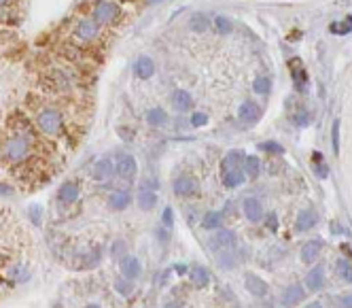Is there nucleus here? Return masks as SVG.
<instances>
[{
    "instance_id": "f257e3e1",
    "label": "nucleus",
    "mask_w": 352,
    "mask_h": 308,
    "mask_svg": "<svg viewBox=\"0 0 352 308\" xmlns=\"http://www.w3.org/2000/svg\"><path fill=\"white\" fill-rule=\"evenodd\" d=\"M28 153H30V140H28V136H23V134H15V136H11L4 143V155L13 164L23 162V159L28 157Z\"/></svg>"
},
{
    "instance_id": "f03ea898",
    "label": "nucleus",
    "mask_w": 352,
    "mask_h": 308,
    "mask_svg": "<svg viewBox=\"0 0 352 308\" xmlns=\"http://www.w3.org/2000/svg\"><path fill=\"white\" fill-rule=\"evenodd\" d=\"M62 113L60 111H55V108H45V111L38 113V117H36V126H38V130H41L43 134H47V136H53V134L60 132V128H62Z\"/></svg>"
},
{
    "instance_id": "7ed1b4c3",
    "label": "nucleus",
    "mask_w": 352,
    "mask_h": 308,
    "mask_svg": "<svg viewBox=\"0 0 352 308\" xmlns=\"http://www.w3.org/2000/svg\"><path fill=\"white\" fill-rule=\"evenodd\" d=\"M172 189H174V194L178 198H191L200 191V183L191 175H178L174 179V183H172Z\"/></svg>"
},
{
    "instance_id": "20e7f679",
    "label": "nucleus",
    "mask_w": 352,
    "mask_h": 308,
    "mask_svg": "<svg viewBox=\"0 0 352 308\" xmlns=\"http://www.w3.org/2000/svg\"><path fill=\"white\" fill-rule=\"evenodd\" d=\"M119 17V4L113 0H100L94 6V19L98 24H111Z\"/></svg>"
},
{
    "instance_id": "39448f33",
    "label": "nucleus",
    "mask_w": 352,
    "mask_h": 308,
    "mask_svg": "<svg viewBox=\"0 0 352 308\" xmlns=\"http://www.w3.org/2000/svg\"><path fill=\"white\" fill-rule=\"evenodd\" d=\"M115 170H117V175L123 179V181H132V179L136 177V172H138L136 157L130 155V153H121V155L117 157V164H115Z\"/></svg>"
},
{
    "instance_id": "423d86ee",
    "label": "nucleus",
    "mask_w": 352,
    "mask_h": 308,
    "mask_svg": "<svg viewBox=\"0 0 352 308\" xmlns=\"http://www.w3.org/2000/svg\"><path fill=\"white\" fill-rule=\"evenodd\" d=\"M98 34H100V24L95 22V19H81V22L76 24V28H74V36L79 38V41H83V43L94 41Z\"/></svg>"
},
{
    "instance_id": "0eeeda50",
    "label": "nucleus",
    "mask_w": 352,
    "mask_h": 308,
    "mask_svg": "<svg viewBox=\"0 0 352 308\" xmlns=\"http://www.w3.org/2000/svg\"><path fill=\"white\" fill-rule=\"evenodd\" d=\"M261 115H263V111H261V106L255 100L242 102L238 108V117H240V121H244V124H257L261 119Z\"/></svg>"
},
{
    "instance_id": "6e6552de",
    "label": "nucleus",
    "mask_w": 352,
    "mask_h": 308,
    "mask_svg": "<svg viewBox=\"0 0 352 308\" xmlns=\"http://www.w3.org/2000/svg\"><path fill=\"white\" fill-rule=\"evenodd\" d=\"M210 247L212 249H232L235 247V234L232 230H216V234L210 238Z\"/></svg>"
},
{
    "instance_id": "1a4fd4ad",
    "label": "nucleus",
    "mask_w": 352,
    "mask_h": 308,
    "mask_svg": "<svg viewBox=\"0 0 352 308\" xmlns=\"http://www.w3.org/2000/svg\"><path fill=\"white\" fill-rule=\"evenodd\" d=\"M244 285H246V289L253 293L255 298H263L267 291H270V287H267V283L261 277H257V274H251L248 272L246 277H244Z\"/></svg>"
},
{
    "instance_id": "9d476101",
    "label": "nucleus",
    "mask_w": 352,
    "mask_h": 308,
    "mask_svg": "<svg viewBox=\"0 0 352 308\" xmlns=\"http://www.w3.org/2000/svg\"><path fill=\"white\" fill-rule=\"evenodd\" d=\"M140 272H142V266H140L138 257H134V255H125V257H121V274H123L125 279H138Z\"/></svg>"
},
{
    "instance_id": "9b49d317",
    "label": "nucleus",
    "mask_w": 352,
    "mask_h": 308,
    "mask_svg": "<svg viewBox=\"0 0 352 308\" xmlns=\"http://www.w3.org/2000/svg\"><path fill=\"white\" fill-rule=\"evenodd\" d=\"M153 73H155V64H153V60L149 55H140L136 60V64H134V75H136L138 79L146 81L153 77Z\"/></svg>"
},
{
    "instance_id": "f8f14e48",
    "label": "nucleus",
    "mask_w": 352,
    "mask_h": 308,
    "mask_svg": "<svg viewBox=\"0 0 352 308\" xmlns=\"http://www.w3.org/2000/svg\"><path fill=\"white\" fill-rule=\"evenodd\" d=\"M242 208H244V215H246L248 221L257 223V221L263 219V206H261V202L257 198H246V200L242 202Z\"/></svg>"
},
{
    "instance_id": "ddd939ff",
    "label": "nucleus",
    "mask_w": 352,
    "mask_h": 308,
    "mask_svg": "<svg viewBox=\"0 0 352 308\" xmlns=\"http://www.w3.org/2000/svg\"><path fill=\"white\" fill-rule=\"evenodd\" d=\"M318 223V213L314 208H304L302 213L297 215V223H295V228L299 230V232H308V230H312Z\"/></svg>"
},
{
    "instance_id": "4468645a",
    "label": "nucleus",
    "mask_w": 352,
    "mask_h": 308,
    "mask_svg": "<svg viewBox=\"0 0 352 308\" xmlns=\"http://www.w3.org/2000/svg\"><path fill=\"white\" fill-rule=\"evenodd\" d=\"M76 198H79V185L74 181H66L57 189V200L62 204H72V202H76Z\"/></svg>"
},
{
    "instance_id": "2eb2a0df",
    "label": "nucleus",
    "mask_w": 352,
    "mask_h": 308,
    "mask_svg": "<svg viewBox=\"0 0 352 308\" xmlns=\"http://www.w3.org/2000/svg\"><path fill=\"white\" fill-rule=\"evenodd\" d=\"M130 202H132V198H130V191L127 189H115L111 198H108V206L113 210H123L130 206Z\"/></svg>"
},
{
    "instance_id": "dca6fc26",
    "label": "nucleus",
    "mask_w": 352,
    "mask_h": 308,
    "mask_svg": "<svg viewBox=\"0 0 352 308\" xmlns=\"http://www.w3.org/2000/svg\"><path fill=\"white\" fill-rule=\"evenodd\" d=\"M172 104H174L178 113H185L193 106V98H191V94L187 89H176V92L172 94Z\"/></svg>"
},
{
    "instance_id": "f3484780",
    "label": "nucleus",
    "mask_w": 352,
    "mask_h": 308,
    "mask_svg": "<svg viewBox=\"0 0 352 308\" xmlns=\"http://www.w3.org/2000/svg\"><path fill=\"white\" fill-rule=\"evenodd\" d=\"M321 249H323V240H321V238H312V240H308V242H305V245L302 247V259L305 261V264H312V261L318 257Z\"/></svg>"
},
{
    "instance_id": "a211bd4d",
    "label": "nucleus",
    "mask_w": 352,
    "mask_h": 308,
    "mask_svg": "<svg viewBox=\"0 0 352 308\" xmlns=\"http://www.w3.org/2000/svg\"><path fill=\"white\" fill-rule=\"evenodd\" d=\"M246 181V175H244V168H234V170H227L223 172V185L227 189H235L240 187L242 183Z\"/></svg>"
},
{
    "instance_id": "6ab92c4d",
    "label": "nucleus",
    "mask_w": 352,
    "mask_h": 308,
    "mask_svg": "<svg viewBox=\"0 0 352 308\" xmlns=\"http://www.w3.org/2000/svg\"><path fill=\"white\" fill-rule=\"evenodd\" d=\"M304 296H305V289L299 283H295V285L286 287V291L282 293V302H284V306H297L304 300Z\"/></svg>"
},
{
    "instance_id": "aec40b11",
    "label": "nucleus",
    "mask_w": 352,
    "mask_h": 308,
    "mask_svg": "<svg viewBox=\"0 0 352 308\" xmlns=\"http://www.w3.org/2000/svg\"><path fill=\"white\" fill-rule=\"evenodd\" d=\"M323 285H325V270H323V266L312 268V270L308 272V277H305V287H308L310 291H318Z\"/></svg>"
},
{
    "instance_id": "412c9836",
    "label": "nucleus",
    "mask_w": 352,
    "mask_h": 308,
    "mask_svg": "<svg viewBox=\"0 0 352 308\" xmlns=\"http://www.w3.org/2000/svg\"><path fill=\"white\" fill-rule=\"evenodd\" d=\"M113 164H111V159H98V162L94 164V172H92V177L95 179V181H106V179H111L113 177Z\"/></svg>"
},
{
    "instance_id": "4be33fe9",
    "label": "nucleus",
    "mask_w": 352,
    "mask_h": 308,
    "mask_svg": "<svg viewBox=\"0 0 352 308\" xmlns=\"http://www.w3.org/2000/svg\"><path fill=\"white\" fill-rule=\"evenodd\" d=\"M240 164H244V153L242 151H229L221 162V175L227 170H234V168H242Z\"/></svg>"
},
{
    "instance_id": "5701e85b",
    "label": "nucleus",
    "mask_w": 352,
    "mask_h": 308,
    "mask_svg": "<svg viewBox=\"0 0 352 308\" xmlns=\"http://www.w3.org/2000/svg\"><path fill=\"white\" fill-rule=\"evenodd\" d=\"M138 206L142 210H151L157 206V194L153 189H146V187H140L138 191Z\"/></svg>"
},
{
    "instance_id": "b1692460",
    "label": "nucleus",
    "mask_w": 352,
    "mask_h": 308,
    "mask_svg": "<svg viewBox=\"0 0 352 308\" xmlns=\"http://www.w3.org/2000/svg\"><path fill=\"white\" fill-rule=\"evenodd\" d=\"M146 121H149V126H153V128H162L168 124V113H165L162 106H153L146 111Z\"/></svg>"
},
{
    "instance_id": "393cba45",
    "label": "nucleus",
    "mask_w": 352,
    "mask_h": 308,
    "mask_svg": "<svg viewBox=\"0 0 352 308\" xmlns=\"http://www.w3.org/2000/svg\"><path fill=\"white\" fill-rule=\"evenodd\" d=\"M189 277H191V283H193L195 287H206L210 283V274H208L206 268H202V266L191 268Z\"/></svg>"
},
{
    "instance_id": "a878e982",
    "label": "nucleus",
    "mask_w": 352,
    "mask_h": 308,
    "mask_svg": "<svg viewBox=\"0 0 352 308\" xmlns=\"http://www.w3.org/2000/svg\"><path fill=\"white\" fill-rule=\"evenodd\" d=\"M289 66L293 68L291 73H293V81H295V85H297V89H304L302 85H305V70H304V64L297 60H291L289 62Z\"/></svg>"
},
{
    "instance_id": "bb28decb",
    "label": "nucleus",
    "mask_w": 352,
    "mask_h": 308,
    "mask_svg": "<svg viewBox=\"0 0 352 308\" xmlns=\"http://www.w3.org/2000/svg\"><path fill=\"white\" fill-rule=\"evenodd\" d=\"M261 172V162L257 155H246L244 157V175L251 179H257Z\"/></svg>"
},
{
    "instance_id": "cd10ccee",
    "label": "nucleus",
    "mask_w": 352,
    "mask_h": 308,
    "mask_svg": "<svg viewBox=\"0 0 352 308\" xmlns=\"http://www.w3.org/2000/svg\"><path fill=\"white\" fill-rule=\"evenodd\" d=\"M221 223H223V215L216 213V210H208L202 219V226L206 230H221Z\"/></svg>"
},
{
    "instance_id": "c85d7f7f",
    "label": "nucleus",
    "mask_w": 352,
    "mask_h": 308,
    "mask_svg": "<svg viewBox=\"0 0 352 308\" xmlns=\"http://www.w3.org/2000/svg\"><path fill=\"white\" fill-rule=\"evenodd\" d=\"M335 268H337V274L344 279V281H348V283H352V261L350 259H344L340 257L335 261Z\"/></svg>"
},
{
    "instance_id": "c756f323",
    "label": "nucleus",
    "mask_w": 352,
    "mask_h": 308,
    "mask_svg": "<svg viewBox=\"0 0 352 308\" xmlns=\"http://www.w3.org/2000/svg\"><path fill=\"white\" fill-rule=\"evenodd\" d=\"M214 28H216V32H219L221 36H227V34H232V32H234V24L229 22L227 17L216 15L214 17Z\"/></svg>"
},
{
    "instance_id": "7c9ffc66",
    "label": "nucleus",
    "mask_w": 352,
    "mask_h": 308,
    "mask_svg": "<svg viewBox=\"0 0 352 308\" xmlns=\"http://www.w3.org/2000/svg\"><path fill=\"white\" fill-rule=\"evenodd\" d=\"M253 89H255V94H261V96L270 94V89H272L270 77H257V79L253 81Z\"/></svg>"
},
{
    "instance_id": "2f4dec72",
    "label": "nucleus",
    "mask_w": 352,
    "mask_h": 308,
    "mask_svg": "<svg viewBox=\"0 0 352 308\" xmlns=\"http://www.w3.org/2000/svg\"><path fill=\"white\" fill-rule=\"evenodd\" d=\"M115 289H117L121 296H130V293L134 291V285H132L130 279H125L123 274H121V277L115 279Z\"/></svg>"
},
{
    "instance_id": "473e14b6",
    "label": "nucleus",
    "mask_w": 352,
    "mask_h": 308,
    "mask_svg": "<svg viewBox=\"0 0 352 308\" xmlns=\"http://www.w3.org/2000/svg\"><path fill=\"white\" fill-rule=\"evenodd\" d=\"M208 28V17L204 13H197V15L191 17V30L193 32H206Z\"/></svg>"
},
{
    "instance_id": "72a5a7b5",
    "label": "nucleus",
    "mask_w": 352,
    "mask_h": 308,
    "mask_svg": "<svg viewBox=\"0 0 352 308\" xmlns=\"http://www.w3.org/2000/svg\"><path fill=\"white\" fill-rule=\"evenodd\" d=\"M259 149L265 151L267 155H282V153H284V147L278 145V143H274V140H270V143H261Z\"/></svg>"
},
{
    "instance_id": "f704fd0d",
    "label": "nucleus",
    "mask_w": 352,
    "mask_h": 308,
    "mask_svg": "<svg viewBox=\"0 0 352 308\" xmlns=\"http://www.w3.org/2000/svg\"><path fill=\"white\" fill-rule=\"evenodd\" d=\"M329 30L333 32V34H348V32L352 30V17H346L342 24H331Z\"/></svg>"
},
{
    "instance_id": "c9c22d12",
    "label": "nucleus",
    "mask_w": 352,
    "mask_h": 308,
    "mask_svg": "<svg viewBox=\"0 0 352 308\" xmlns=\"http://www.w3.org/2000/svg\"><path fill=\"white\" fill-rule=\"evenodd\" d=\"M331 145H333L335 155L340 153V119L333 121V128H331Z\"/></svg>"
},
{
    "instance_id": "e433bc0d",
    "label": "nucleus",
    "mask_w": 352,
    "mask_h": 308,
    "mask_svg": "<svg viewBox=\"0 0 352 308\" xmlns=\"http://www.w3.org/2000/svg\"><path fill=\"white\" fill-rule=\"evenodd\" d=\"M216 261H219V266L221 268H234L235 266V259H234V255L225 251V253H221L219 257H216Z\"/></svg>"
},
{
    "instance_id": "4c0bfd02",
    "label": "nucleus",
    "mask_w": 352,
    "mask_h": 308,
    "mask_svg": "<svg viewBox=\"0 0 352 308\" xmlns=\"http://www.w3.org/2000/svg\"><path fill=\"white\" fill-rule=\"evenodd\" d=\"M28 215H30V219L34 226H41V217H43V208L38 206V204H34V206H30L28 210Z\"/></svg>"
},
{
    "instance_id": "58836bf2",
    "label": "nucleus",
    "mask_w": 352,
    "mask_h": 308,
    "mask_svg": "<svg viewBox=\"0 0 352 308\" xmlns=\"http://www.w3.org/2000/svg\"><path fill=\"white\" fill-rule=\"evenodd\" d=\"M208 124V115L206 113H193L191 115V126L200 128V126H206Z\"/></svg>"
},
{
    "instance_id": "ea45409f",
    "label": "nucleus",
    "mask_w": 352,
    "mask_h": 308,
    "mask_svg": "<svg viewBox=\"0 0 352 308\" xmlns=\"http://www.w3.org/2000/svg\"><path fill=\"white\" fill-rule=\"evenodd\" d=\"M111 251H113V257H117V259L125 257V242H123V240H117V242L113 245Z\"/></svg>"
},
{
    "instance_id": "a19ab883",
    "label": "nucleus",
    "mask_w": 352,
    "mask_h": 308,
    "mask_svg": "<svg viewBox=\"0 0 352 308\" xmlns=\"http://www.w3.org/2000/svg\"><path fill=\"white\" fill-rule=\"evenodd\" d=\"M162 219H164V226H165V228H172V226H174V210H172L170 206H165Z\"/></svg>"
},
{
    "instance_id": "79ce46f5",
    "label": "nucleus",
    "mask_w": 352,
    "mask_h": 308,
    "mask_svg": "<svg viewBox=\"0 0 352 308\" xmlns=\"http://www.w3.org/2000/svg\"><path fill=\"white\" fill-rule=\"evenodd\" d=\"M337 306H340V308H352V293H348V296L340 298V302H337Z\"/></svg>"
},
{
    "instance_id": "37998d69",
    "label": "nucleus",
    "mask_w": 352,
    "mask_h": 308,
    "mask_svg": "<svg viewBox=\"0 0 352 308\" xmlns=\"http://www.w3.org/2000/svg\"><path fill=\"white\" fill-rule=\"evenodd\" d=\"M267 223H270V230H274V232H276V230H278V217L274 215V213H270V215H267Z\"/></svg>"
},
{
    "instance_id": "c03bdc74",
    "label": "nucleus",
    "mask_w": 352,
    "mask_h": 308,
    "mask_svg": "<svg viewBox=\"0 0 352 308\" xmlns=\"http://www.w3.org/2000/svg\"><path fill=\"white\" fill-rule=\"evenodd\" d=\"M0 196H11V187H9V185L0 183Z\"/></svg>"
},
{
    "instance_id": "a18cd8bd",
    "label": "nucleus",
    "mask_w": 352,
    "mask_h": 308,
    "mask_svg": "<svg viewBox=\"0 0 352 308\" xmlns=\"http://www.w3.org/2000/svg\"><path fill=\"white\" fill-rule=\"evenodd\" d=\"M305 308H325V306H323L321 302H310V304L305 306Z\"/></svg>"
},
{
    "instance_id": "49530a36",
    "label": "nucleus",
    "mask_w": 352,
    "mask_h": 308,
    "mask_svg": "<svg viewBox=\"0 0 352 308\" xmlns=\"http://www.w3.org/2000/svg\"><path fill=\"white\" fill-rule=\"evenodd\" d=\"M11 4V0H0V9H2V6H9Z\"/></svg>"
},
{
    "instance_id": "de8ad7c7",
    "label": "nucleus",
    "mask_w": 352,
    "mask_h": 308,
    "mask_svg": "<svg viewBox=\"0 0 352 308\" xmlns=\"http://www.w3.org/2000/svg\"><path fill=\"white\" fill-rule=\"evenodd\" d=\"M164 308H183V306H178V304H165Z\"/></svg>"
},
{
    "instance_id": "09e8293b",
    "label": "nucleus",
    "mask_w": 352,
    "mask_h": 308,
    "mask_svg": "<svg viewBox=\"0 0 352 308\" xmlns=\"http://www.w3.org/2000/svg\"><path fill=\"white\" fill-rule=\"evenodd\" d=\"M85 308H102V306H100V304H87Z\"/></svg>"
},
{
    "instance_id": "8fccbe9b",
    "label": "nucleus",
    "mask_w": 352,
    "mask_h": 308,
    "mask_svg": "<svg viewBox=\"0 0 352 308\" xmlns=\"http://www.w3.org/2000/svg\"><path fill=\"white\" fill-rule=\"evenodd\" d=\"M151 4H157V2H164V0H149Z\"/></svg>"
}]
</instances>
